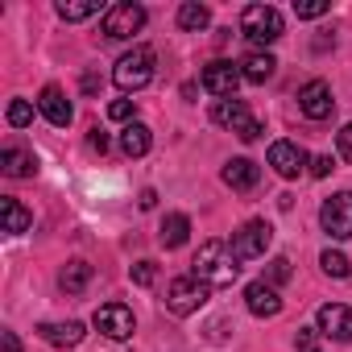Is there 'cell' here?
<instances>
[{
    "mask_svg": "<svg viewBox=\"0 0 352 352\" xmlns=\"http://www.w3.org/2000/svg\"><path fill=\"white\" fill-rule=\"evenodd\" d=\"M195 270V278L199 282H208L212 290H220V286H232L236 282V274H241V265H236V257H232V249L224 245V241H208L199 253H195V261H191Z\"/></svg>",
    "mask_w": 352,
    "mask_h": 352,
    "instance_id": "1",
    "label": "cell"
},
{
    "mask_svg": "<svg viewBox=\"0 0 352 352\" xmlns=\"http://www.w3.org/2000/svg\"><path fill=\"white\" fill-rule=\"evenodd\" d=\"M153 50L149 46H133L129 54H120L116 58V71H112V79H116V87L120 91H141V87H149V79H153Z\"/></svg>",
    "mask_w": 352,
    "mask_h": 352,
    "instance_id": "2",
    "label": "cell"
},
{
    "mask_svg": "<svg viewBox=\"0 0 352 352\" xmlns=\"http://www.w3.org/2000/svg\"><path fill=\"white\" fill-rule=\"evenodd\" d=\"M241 34L261 50V46H274L282 38V13L274 5H249L241 13Z\"/></svg>",
    "mask_w": 352,
    "mask_h": 352,
    "instance_id": "3",
    "label": "cell"
},
{
    "mask_svg": "<svg viewBox=\"0 0 352 352\" xmlns=\"http://www.w3.org/2000/svg\"><path fill=\"white\" fill-rule=\"evenodd\" d=\"M208 298H212V286H208V282H199L195 274L174 278V282H170V290H166V307H170L174 315H195Z\"/></svg>",
    "mask_w": 352,
    "mask_h": 352,
    "instance_id": "4",
    "label": "cell"
},
{
    "mask_svg": "<svg viewBox=\"0 0 352 352\" xmlns=\"http://www.w3.org/2000/svg\"><path fill=\"white\" fill-rule=\"evenodd\" d=\"M212 120L224 124V129H232L241 141H257L261 137V124L253 120V112L245 108V100H216L212 104Z\"/></svg>",
    "mask_w": 352,
    "mask_h": 352,
    "instance_id": "5",
    "label": "cell"
},
{
    "mask_svg": "<svg viewBox=\"0 0 352 352\" xmlns=\"http://www.w3.org/2000/svg\"><path fill=\"white\" fill-rule=\"evenodd\" d=\"M270 241H274V228H270L265 220H249V224H241V228L232 232L228 249H232L236 261H253V257H265Z\"/></svg>",
    "mask_w": 352,
    "mask_h": 352,
    "instance_id": "6",
    "label": "cell"
},
{
    "mask_svg": "<svg viewBox=\"0 0 352 352\" xmlns=\"http://www.w3.org/2000/svg\"><path fill=\"white\" fill-rule=\"evenodd\" d=\"M141 30H145V9H141V5H133V0L108 5V13H104V38L124 42V38H133V34H141Z\"/></svg>",
    "mask_w": 352,
    "mask_h": 352,
    "instance_id": "7",
    "label": "cell"
},
{
    "mask_svg": "<svg viewBox=\"0 0 352 352\" xmlns=\"http://www.w3.org/2000/svg\"><path fill=\"white\" fill-rule=\"evenodd\" d=\"M319 224L331 241H348L352 236V191H340L331 199H323L319 208Z\"/></svg>",
    "mask_w": 352,
    "mask_h": 352,
    "instance_id": "8",
    "label": "cell"
},
{
    "mask_svg": "<svg viewBox=\"0 0 352 352\" xmlns=\"http://www.w3.org/2000/svg\"><path fill=\"white\" fill-rule=\"evenodd\" d=\"M241 79H245V75H241V63H224V58L208 63V67H204V75H199L204 91H212L216 100H236Z\"/></svg>",
    "mask_w": 352,
    "mask_h": 352,
    "instance_id": "9",
    "label": "cell"
},
{
    "mask_svg": "<svg viewBox=\"0 0 352 352\" xmlns=\"http://www.w3.org/2000/svg\"><path fill=\"white\" fill-rule=\"evenodd\" d=\"M298 108H302V116H307V120H327V116L336 112L331 87H327L323 79H307V83L298 87Z\"/></svg>",
    "mask_w": 352,
    "mask_h": 352,
    "instance_id": "10",
    "label": "cell"
},
{
    "mask_svg": "<svg viewBox=\"0 0 352 352\" xmlns=\"http://www.w3.org/2000/svg\"><path fill=\"white\" fill-rule=\"evenodd\" d=\"M91 323H96L108 340H129V336L137 331V319H133V311H129L124 302H104Z\"/></svg>",
    "mask_w": 352,
    "mask_h": 352,
    "instance_id": "11",
    "label": "cell"
},
{
    "mask_svg": "<svg viewBox=\"0 0 352 352\" xmlns=\"http://www.w3.org/2000/svg\"><path fill=\"white\" fill-rule=\"evenodd\" d=\"M270 166L282 174V179H298L311 162H307V149H302V145H294V141H274V145H270Z\"/></svg>",
    "mask_w": 352,
    "mask_h": 352,
    "instance_id": "12",
    "label": "cell"
},
{
    "mask_svg": "<svg viewBox=\"0 0 352 352\" xmlns=\"http://www.w3.org/2000/svg\"><path fill=\"white\" fill-rule=\"evenodd\" d=\"M245 307H249L257 319H274V315L282 311V294H278V286H270L265 278H257V282L245 286Z\"/></svg>",
    "mask_w": 352,
    "mask_h": 352,
    "instance_id": "13",
    "label": "cell"
},
{
    "mask_svg": "<svg viewBox=\"0 0 352 352\" xmlns=\"http://www.w3.org/2000/svg\"><path fill=\"white\" fill-rule=\"evenodd\" d=\"M319 331L340 340V344H352V307H344V302L319 307Z\"/></svg>",
    "mask_w": 352,
    "mask_h": 352,
    "instance_id": "14",
    "label": "cell"
},
{
    "mask_svg": "<svg viewBox=\"0 0 352 352\" xmlns=\"http://www.w3.org/2000/svg\"><path fill=\"white\" fill-rule=\"evenodd\" d=\"M38 108H42V116L50 120V124H58V129H67L71 124V116H75V108H71V100H67V91L63 87H42V96H38Z\"/></svg>",
    "mask_w": 352,
    "mask_h": 352,
    "instance_id": "15",
    "label": "cell"
},
{
    "mask_svg": "<svg viewBox=\"0 0 352 352\" xmlns=\"http://www.w3.org/2000/svg\"><path fill=\"white\" fill-rule=\"evenodd\" d=\"M0 170H5L9 179H34V174H38V157H34L30 149L9 145L5 153H0Z\"/></svg>",
    "mask_w": 352,
    "mask_h": 352,
    "instance_id": "16",
    "label": "cell"
},
{
    "mask_svg": "<svg viewBox=\"0 0 352 352\" xmlns=\"http://www.w3.org/2000/svg\"><path fill=\"white\" fill-rule=\"evenodd\" d=\"M257 179H261V170H257V162H249V157H232V162L224 166V183H228L232 191H253Z\"/></svg>",
    "mask_w": 352,
    "mask_h": 352,
    "instance_id": "17",
    "label": "cell"
},
{
    "mask_svg": "<svg viewBox=\"0 0 352 352\" xmlns=\"http://www.w3.org/2000/svg\"><path fill=\"white\" fill-rule=\"evenodd\" d=\"M274 71H278V63H274L270 50H253V54L241 58V75L249 83H265V79H274Z\"/></svg>",
    "mask_w": 352,
    "mask_h": 352,
    "instance_id": "18",
    "label": "cell"
},
{
    "mask_svg": "<svg viewBox=\"0 0 352 352\" xmlns=\"http://www.w3.org/2000/svg\"><path fill=\"white\" fill-rule=\"evenodd\" d=\"M38 331H42V340L54 344V348H71V344L83 340V323H79V319H67V323H42Z\"/></svg>",
    "mask_w": 352,
    "mask_h": 352,
    "instance_id": "19",
    "label": "cell"
},
{
    "mask_svg": "<svg viewBox=\"0 0 352 352\" xmlns=\"http://www.w3.org/2000/svg\"><path fill=\"white\" fill-rule=\"evenodd\" d=\"M157 236H162V245H166V249H183V245H187V236H191V220H187L183 212H174V216H166V220H162V232H157Z\"/></svg>",
    "mask_w": 352,
    "mask_h": 352,
    "instance_id": "20",
    "label": "cell"
},
{
    "mask_svg": "<svg viewBox=\"0 0 352 352\" xmlns=\"http://www.w3.org/2000/svg\"><path fill=\"white\" fill-rule=\"evenodd\" d=\"M0 216H5V232H9V236H21V232H30V224H34V216H30L17 199H9V195L0 199Z\"/></svg>",
    "mask_w": 352,
    "mask_h": 352,
    "instance_id": "21",
    "label": "cell"
},
{
    "mask_svg": "<svg viewBox=\"0 0 352 352\" xmlns=\"http://www.w3.org/2000/svg\"><path fill=\"white\" fill-rule=\"evenodd\" d=\"M87 282H91V265H87V261H67L63 274H58V286H63L67 294H83Z\"/></svg>",
    "mask_w": 352,
    "mask_h": 352,
    "instance_id": "22",
    "label": "cell"
},
{
    "mask_svg": "<svg viewBox=\"0 0 352 352\" xmlns=\"http://www.w3.org/2000/svg\"><path fill=\"white\" fill-rule=\"evenodd\" d=\"M149 145H153V133L137 120V124H129L124 133H120V149L129 153V157H141V153H149Z\"/></svg>",
    "mask_w": 352,
    "mask_h": 352,
    "instance_id": "23",
    "label": "cell"
},
{
    "mask_svg": "<svg viewBox=\"0 0 352 352\" xmlns=\"http://www.w3.org/2000/svg\"><path fill=\"white\" fill-rule=\"evenodd\" d=\"M104 5L100 0H58V17L63 21H87V17H96ZM108 13V9H104Z\"/></svg>",
    "mask_w": 352,
    "mask_h": 352,
    "instance_id": "24",
    "label": "cell"
},
{
    "mask_svg": "<svg viewBox=\"0 0 352 352\" xmlns=\"http://www.w3.org/2000/svg\"><path fill=\"white\" fill-rule=\"evenodd\" d=\"M208 21H212V9H208V5H195V0H187V5L179 9V25L191 30V34L208 30Z\"/></svg>",
    "mask_w": 352,
    "mask_h": 352,
    "instance_id": "25",
    "label": "cell"
},
{
    "mask_svg": "<svg viewBox=\"0 0 352 352\" xmlns=\"http://www.w3.org/2000/svg\"><path fill=\"white\" fill-rule=\"evenodd\" d=\"M319 265H323V274H327V278H348V274H352L348 257H344V253H336V249H323Z\"/></svg>",
    "mask_w": 352,
    "mask_h": 352,
    "instance_id": "26",
    "label": "cell"
},
{
    "mask_svg": "<svg viewBox=\"0 0 352 352\" xmlns=\"http://www.w3.org/2000/svg\"><path fill=\"white\" fill-rule=\"evenodd\" d=\"M108 116L129 129V124H137V104H133V100H112V104H108Z\"/></svg>",
    "mask_w": 352,
    "mask_h": 352,
    "instance_id": "27",
    "label": "cell"
},
{
    "mask_svg": "<svg viewBox=\"0 0 352 352\" xmlns=\"http://www.w3.org/2000/svg\"><path fill=\"white\" fill-rule=\"evenodd\" d=\"M331 5L327 0H294V17H302V21H315V17H323Z\"/></svg>",
    "mask_w": 352,
    "mask_h": 352,
    "instance_id": "28",
    "label": "cell"
},
{
    "mask_svg": "<svg viewBox=\"0 0 352 352\" xmlns=\"http://www.w3.org/2000/svg\"><path fill=\"white\" fill-rule=\"evenodd\" d=\"M30 120H34V104H30V100H13V104H9V124H13V129H25Z\"/></svg>",
    "mask_w": 352,
    "mask_h": 352,
    "instance_id": "29",
    "label": "cell"
},
{
    "mask_svg": "<svg viewBox=\"0 0 352 352\" xmlns=\"http://www.w3.org/2000/svg\"><path fill=\"white\" fill-rule=\"evenodd\" d=\"M265 282H270V286H282V282H290V261H286V257H274V261H270V274H265Z\"/></svg>",
    "mask_w": 352,
    "mask_h": 352,
    "instance_id": "30",
    "label": "cell"
},
{
    "mask_svg": "<svg viewBox=\"0 0 352 352\" xmlns=\"http://www.w3.org/2000/svg\"><path fill=\"white\" fill-rule=\"evenodd\" d=\"M153 278H157L153 261H137V265H133V282H137V286H153Z\"/></svg>",
    "mask_w": 352,
    "mask_h": 352,
    "instance_id": "31",
    "label": "cell"
},
{
    "mask_svg": "<svg viewBox=\"0 0 352 352\" xmlns=\"http://www.w3.org/2000/svg\"><path fill=\"white\" fill-rule=\"evenodd\" d=\"M319 336H323L319 327H298V348H302V352H315V340H319Z\"/></svg>",
    "mask_w": 352,
    "mask_h": 352,
    "instance_id": "32",
    "label": "cell"
},
{
    "mask_svg": "<svg viewBox=\"0 0 352 352\" xmlns=\"http://www.w3.org/2000/svg\"><path fill=\"white\" fill-rule=\"evenodd\" d=\"M336 170V162L323 153V157H311V174H315V179H327V174Z\"/></svg>",
    "mask_w": 352,
    "mask_h": 352,
    "instance_id": "33",
    "label": "cell"
},
{
    "mask_svg": "<svg viewBox=\"0 0 352 352\" xmlns=\"http://www.w3.org/2000/svg\"><path fill=\"white\" fill-rule=\"evenodd\" d=\"M336 145H340V157H348V162H352V124H344V129H340Z\"/></svg>",
    "mask_w": 352,
    "mask_h": 352,
    "instance_id": "34",
    "label": "cell"
},
{
    "mask_svg": "<svg viewBox=\"0 0 352 352\" xmlns=\"http://www.w3.org/2000/svg\"><path fill=\"white\" fill-rule=\"evenodd\" d=\"M87 145H91L96 153H108V137H104L100 129H91V137H87Z\"/></svg>",
    "mask_w": 352,
    "mask_h": 352,
    "instance_id": "35",
    "label": "cell"
},
{
    "mask_svg": "<svg viewBox=\"0 0 352 352\" xmlns=\"http://www.w3.org/2000/svg\"><path fill=\"white\" fill-rule=\"evenodd\" d=\"M0 340H5V352H21V340L13 331H0Z\"/></svg>",
    "mask_w": 352,
    "mask_h": 352,
    "instance_id": "36",
    "label": "cell"
},
{
    "mask_svg": "<svg viewBox=\"0 0 352 352\" xmlns=\"http://www.w3.org/2000/svg\"><path fill=\"white\" fill-rule=\"evenodd\" d=\"M153 204H157V195H153V191H141V208H145V212H149V208H153Z\"/></svg>",
    "mask_w": 352,
    "mask_h": 352,
    "instance_id": "37",
    "label": "cell"
}]
</instances>
